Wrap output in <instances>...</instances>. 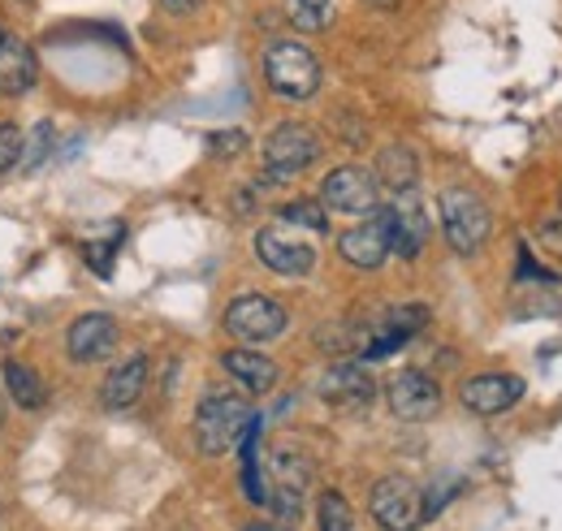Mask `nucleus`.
I'll use <instances>...</instances> for the list:
<instances>
[{"mask_svg": "<svg viewBox=\"0 0 562 531\" xmlns=\"http://www.w3.org/2000/svg\"><path fill=\"white\" fill-rule=\"evenodd\" d=\"M265 82L285 100H307L321 91V61L307 44L278 39L265 48Z\"/></svg>", "mask_w": 562, "mask_h": 531, "instance_id": "f257e3e1", "label": "nucleus"}, {"mask_svg": "<svg viewBox=\"0 0 562 531\" xmlns=\"http://www.w3.org/2000/svg\"><path fill=\"white\" fill-rule=\"evenodd\" d=\"M251 419H256L251 406L238 394H209L200 402V415H195V441H200L204 454H225L243 441Z\"/></svg>", "mask_w": 562, "mask_h": 531, "instance_id": "f03ea898", "label": "nucleus"}, {"mask_svg": "<svg viewBox=\"0 0 562 531\" xmlns=\"http://www.w3.org/2000/svg\"><path fill=\"white\" fill-rule=\"evenodd\" d=\"M441 229H446V242L459 251V256H476L493 234V216L485 200H476L472 191H441Z\"/></svg>", "mask_w": 562, "mask_h": 531, "instance_id": "7ed1b4c3", "label": "nucleus"}, {"mask_svg": "<svg viewBox=\"0 0 562 531\" xmlns=\"http://www.w3.org/2000/svg\"><path fill=\"white\" fill-rule=\"evenodd\" d=\"M321 156V134L303 122H285L265 138V169L273 182H290L303 169H312Z\"/></svg>", "mask_w": 562, "mask_h": 531, "instance_id": "20e7f679", "label": "nucleus"}, {"mask_svg": "<svg viewBox=\"0 0 562 531\" xmlns=\"http://www.w3.org/2000/svg\"><path fill=\"white\" fill-rule=\"evenodd\" d=\"M256 256L273 268V272H281V276H303V272H312V264H316V247L285 216H281L278 225H265L256 234Z\"/></svg>", "mask_w": 562, "mask_h": 531, "instance_id": "39448f33", "label": "nucleus"}, {"mask_svg": "<svg viewBox=\"0 0 562 531\" xmlns=\"http://www.w3.org/2000/svg\"><path fill=\"white\" fill-rule=\"evenodd\" d=\"M368 506H372V519L385 531H412V528H420V519H424L420 488H416L412 479H403V475L376 479Z\"/></svg>", "mask_w": 562, "mask_h": 531, "instance_id": "423d86ee", "label": "nucleus"}, {"mask_svg": "<svg viewBox=\"0 0 562 531\" xmlns=\"http://www.w3.org/2000/svg\"><path fill=\"white\" fill-rule=\"evenodd\" d=\"M225 329L243 341H273L285 332V307L265 294H243L225 307Z\"/></svg>", "mask_w": 562, "mask_h": 531, "instance_id": "0eeeda50", "label": "nucleus"}, {"mask_svg": "<svg viewBox=\"0 0 562 531\" xmlns=\"http://www.w3.org/2000/svg\"><path fill=\"white\" fill-rule=\"evenodd\" d=\"M321 200H325V207H334V212L368 216V212H376V200H381V195H376V178H372L368 169L342 165V169H334V173L325 178Z\"/></svg>", "mask_w": 562, "mask_h": 531, "instance_id": "6e6552de", "label": "nucleus"}, {"mask_svg": "<svg viewBox=\"0 0 562 531\" xmlns=\"http://www.w3.org/2000/svg\"><path fill=\"white\" fill-rule=\"evenodd\" d=\"M385 398H390V410H394L398 419H407V423H424V419H432V415H437V406H441V389H437V381H432L428 372L407 368V372H398V376L390 381Z\"/></svg>", "mask_w": 562, "mask_h": 531, "instance_id": "1a4fd4ad", "label": "nucleus"}, {"mask_svg": "<svg viewBox=\"0 0 562 531\" xmlns=\"http://www.w3.org/2000/svg\"><path fill=\"white\" fill-rule=\"evenodd\" d=\"M381 221H385V234H390V251L403 256V260H416L424 251V242H428V216L416 203V195L403 191L394 207L381 212Z\"/></svg>", "mask_w": 562, "mask_h": 531, "instance_id": "9d476101", "label": "nucleus"}, {"mask_svg": "<svg viewBox=\"0 0 562 531\" xmlns=\"http://www.w3.org/2000/svg\"><path fill=\"white\" fill-rule=\"evenodd\" d=\"M519 398H524V381L510 376V372L472 376V381H463V389H459V402H463L472 415H502V410H510Z\"/></svg>", "mask_w": 562, "mask_h": 531, "instance_id": "9b49d317", "label": "nucleus"}, {"mask_svg": "<svg viewBox=\"0 0 562 531\" xmlns=\"http://www.w3.org/2000/svg\"><path fill=\"white\" fill-rule=\"evenodd\" d=\"M66 346H70V359L78 363H95V359H109L117 350V320L104 316V312H91V316H78L66 332Z\"/></svg>", "mask_w": 562, "mask_h": 531, "instance_id": "f8f14e48", "label": "nucleus"}, {"mask_svg": "<svg viewBox=\"0 0 562 531\" xmlns=\"http://www.w3.org/2000/svg\"><path fill=\"white\" fill-rule=\"evenodd\" d=\"M338 256L355 268H381L390 260V234H385V221H381V207L372 221L355 225L338 238Z\"/></svg>", "mask_w": 562, "mask_h": 531, "instance_id": "ddd939ff", "label": "nucleus"}, {"mask_svg": "<svg viewBox=\"0 0 562 531\" xmlns=\"http://www.w3.org/2000/svg\"><path fill=\"white\" fill-rule=\"evenodd\" d=\"M372 376L359 368V363H334L325 376H321V398L338 410H359L372 402Z\"/></svg>", "mask_w": 562, "mask_h": 531, "instance_id": "4468645a", "label": "nucleus"}, {"mask_svg": "<svg viewBox=\"0 0 562 531\" xmlns=\"http://www.w3.org/2000/svg\"><path fill=\"white\" fill-rule=\"evenodd\" d=\"M424 325H428V307H420V303H416V307H398V312H390V320H385L381 329L363 341L359 354H363V359H390V354H394L398 346H407Z\"/></svg>", "mask_w": 562, "mask_h": 531, "instance_id": "2eb2a0df", "label": "nucleus"}, {"mask_svg": "<svg viewBox=\"0 0 562 531\" xmlns=\"http://www.w3.org/2000/svg\"><path fill=\"white\" fill-rule=\"evenodd\" d=\"M221 363H225V372H229L247 394H269V389L278 385V363H273L269 354H260V350H225Z\"/></svg>", "mask_w": 562, "mask_h": 531, "instance_id": "dca6fc26", "label": "nucleus"}, {"mask_svg": "<svg viewBox=\"0 0 562 531\" xmlns=\"http://www.w3.org/2000/svg\"><path fill=\"white\" fill-rule=\"evenodd\" d=\"M35 78H40V61H35L31 44L4 35V44H0V91L4 95H22V91L35 87Z\"/></svg>", "mask_w": 562, "mask_h": 531, "instance_id": "f3484780", "label": "nucleus"}, {"mask_svg": "<svg viewBox=\"0 0 562 531\" xmlns=\"http://www.w3.org/2000/svg\"><path fill=\"white\" fill-rule=\"evenodd\" d=\"M143 385H147V359H143V354H131L126 363H117V368L109 372L100 398H104L109 410H122V406H135V402H139Z\"/></svg>", "mask_w": 562, "mask_h": 531, "instance_id": "a211bd4d", "label": "nucleus"}, {"mask_svg": "<svg viewBox=\"0 0 562 531\" xmlns=\"http://www.w3.org/2000/svg\"><path fill=\"white\" fill-rule=\"evenodd\" d=\"M4 385H9V394H13V402H18L22 410H40V406L48 402L44 381H40L26 363H18V359H9V363H4Z\"/></svg>", "mask_w": 562, "mask_h": 531, "instance_id": "6ab92c4d", "label": "nucleus"}, {"mask_svg": "<svg viewBox=\"0 0 562 531\" xmlns=\"http://www.w3.org/2000/svg\"><path fill=\"white\" fill-rule=\"evenodd\" d=\"M416 156L407 151V147H385L381 151V160H376V178L385 182V187H394V191H412L416 187Z\"/></svg>", "mask_w": 562, "mask_h": 531, "instance_id": "aec40b11", "label": "nucleus"}, {"mask_svg": "<svg viewBox=\"0 0 562 531\" xmlns=\"http://www.w3.org/2000/svg\"><path fill=\"white\" fill-rule=\"evenodd\" d=\"M334 18V0H290V22L299 31H321Z\"/></svg>", "mask_w": 562, "mask_h": 531, "instance_id": "412c9836", "label": "nucleus"}, {"mask_svg": "<svg viewBox=\"0 0 562 531\" xmlns=\"http://www.w3.org/2000/svg\"><path fill=\"white\" fill-rule=\"evenodd\" d=\"M316 519H321V531H351V506H347V497L342 493H321Z\"/></svg>", "mask_w": 562, "mask_h": 531, "instance_id": "4be33fe9", "label": "nucleus"}, {"mask_svg": "<svg viewBox=\"0 0 562 531\" xmlns=\"http://www.w3.org/2000/svg\"><path fill=\"white\" fill-rule=\"evenodd\" d=\"M281 216H285L290 225H299V229H312V234H325V229H329V216H325L312 200L285 203V207H281Z\"/></svg>", "mask_w": 562, "mask_h": 531, "instance_id": "5701e85b", "label": "nucleus"}, {"mask_svg": "<svg viewBox=\"0 0 562 531\" xmlns=\"http://www.w3.org/2000/svg\"><path fill=\"white\" fill-rule=\"evenodd\" d=\"M18 160H22V134H18V126L0 122V173H9Z\"/></svg>", "mask_w": 562, "mask_h": 531, "instance_id": "b1692460", "label": "nucleus"}, {"mask_svg": "<svg viewBox=\"0 0 562 531\" xmlns=\"http://www.w3.org/2000/svg\"><path fill=\"white\" fill-rule=\"evenodd\" d=\"M247 147V134L243 131H216L209 134V151L212 156H238Z\"/></svg>", "mask_w": 562, "mask_h": 531, "instance_id": "393cba45", "label": "nucleus"}, {"mask_svg": "<svg viewBox=\"0 0 562 531\" xmlns=\"http://www.w3.org/2000/svg\"><path fill=\"white\" fill-rule=\"evenodd\" d=\"M48 138H53V126H35V134H31V143L22 138V160H18V165H22V169H31V165H35L40 156H44Z\"/></svg>", "mask_w": 562, "mask_h": 531, "instance_id": "a878e982", "label": "nucleus"}, {"mask_svg": "<svg viewBox=\"0 0 562 531\" xmlns=\"http://www.w3.org/2000/svg\"><path fill=\"white\" fill-rule=\"evenodd\" d=\"M519 281H554V272L537 268L532 264V251H528V247H519Z\"/></svg>", "mask_w": 562, "mask_h": 531, "instance_id": "bb28decb", "label": "nucleus"}, {"mask_svg": "<svg viewBox=\"0 0 562 531\" xmlns=\"http://www.w3.org/2000/svg\"><path fill=\"white\" fill-rule=\"evenodd\" d=\"M160 9L165 13H191V9H200V0H160Z\"/></svg>", "mask_w": 562, "mask_h": 531, "instance_id": "cd10ccee", "label": "nucleus"}, {"mask_svg": "<svg viewBox=\"0 0 562 531\" xmlns=\"http://www.w3.org/2000/svg\"><path fill=\"white\" fill-rule=\"evenodd\" d=\"M247 531H273V528H269V523H251Z\"/></svg>", "mask_w": 562, "mask_h": 531, "instance_id": "c85d7f7f", "label": "nucleus"}, {"mask_svg": "<svg viewBox=\"0 0 562 531\" xmlns=\"http://www.w3.org/2000/svg\"><path fill=\"white\" fill-rule=\"evenodd\" d=\"M0 44H4V31H0Z\"/></svg>", "mask_w": 562, "mask_h": 531, "instance_id": "c756f323", "label": "nucleus"}]
</instances>
